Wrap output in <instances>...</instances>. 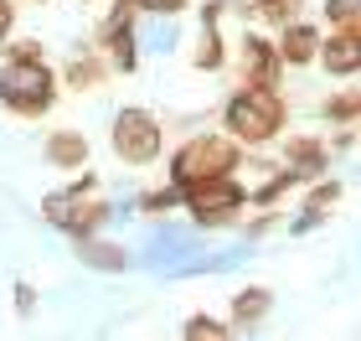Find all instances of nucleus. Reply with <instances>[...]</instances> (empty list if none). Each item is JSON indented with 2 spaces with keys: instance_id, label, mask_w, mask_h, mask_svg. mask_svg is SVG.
<instances>
[{
  "instance_id": "obj_1",
  "label": "nucleus",
  "mask_w": 361,
  "mask_h": 341,
  "mask_svg": "<svg viewBox=\"0 0 361 341\" xmlns=\"http://www.w3.org/2000/svg\"><path fill=\"white\" fill-rule=\"evenodd\" d=\"M289 119V99L279 83H238L222 104V135H233L248 150H264L284 135Z\"/></svg>"
},
{
  "instance_id": "obj_2",
  "label": "nucleus",
  "mask_w": 361,
  "mask_h": 341,
  "mask_svg": "<svg viewBox=\"0 0 361 341\" xmlns=\"http://www.w3.org/2000/svg\"><path fill=\"white\" fill-rule=\"evenodd\" d=\"M57 73L47 62H0V109L16 119H42L57 104Z\"/></svg>"
},
{
  "instance_id": "obj_3",
  "label": "nucleus",
  "mask_w": 361,
  "mask_h": 341,
  "mask_svg": "<svg viewBox=\"0 0 361 341\" xmlns=\"http://www.w3.org/2000/svg\"><path fill=\"white\" fill-rule=\"evenodd\" d=\"M180 207L191 213V222L202 233H222V227H238L243 213H248V186L233 176H212V181H196V186H180Z\"/></svg>"
},
{
  "instance_id": "obj_4",
  "label": "nucleus",
  "mask_w": 361,
  "mask_h": 341,
  "mask_svg": "<svg viewBox=\"0 0 361 341\" xmlns=\"http://www.w3.org/2000/svg\"><path fill=\"white\" fill-rule=\"evenodd\" d=\"M243 166V145L233 135H191L180 150L171 155V181L176 186H196V181H212V176H233Z\"/></svg>"
},
{
  "instance_id": "obj_5",
  "label": "nucleus",
  "mask_w": 361,
  "mask_h": 341,
  "mask_svg": "<svg viewBox=\"0 0 361 341\" xmlns=\"http://www.w3.org/2000/svg\"><path fill=\"white\" fill-rule=\"evenodd\" d=\"M109 145H114V155H119L124 166H155V160L166 155V124H160L150 109L129 104V109L114 114Z\"/></svg>"
},
{
  "instance_id": "obj_6",
  "label": "nucleus",
  "mask_w": 361,
  "mask_h": 341,
  "mask_svg": "<svg viewBox=\"0 0 361 341\" xmlns=\"http://www.w3.org/2000/svg\"><path fill=\"white\" fill-rule=\"evenodd\" d=\"M233 73H238V83H279V78H284V62L274 52V37L243 31L238 47H233Z\"/></svg>"
},
{
  "instance_id": "obj_7",
  "label": "nucleus",
  "mask_w": 361,
  "mask_h": 341,
  "mask_svg": "<svg viewBox=\"0 0 361 341\" xmlns=\"http://www.w3.org/2000/svg\"><path fill=\"white\" fill-rule=\"evenodd\" d=\"M315 62L325 68V78H356L361 73V26H331V37L320 31V47H315Z\"/></svg>"
},
{
  "instance_id": "obj_8",
  "label": "nucleus",
  "mask_w": 361,
  "mask_h": 341,
  "mask_svg": "<svg viewBox=\"0 0 361 341\" xmlns=\"http://www.w3.org/2000/svg\"><path fill=\"white\" fill-rule=\"evenodd\" d=\"M93 52H104L114 73H135V68H140L135 21H124V16H104V26L93 31Z\"/></svg>"
},
{
  "instance_id": "obj_9",
  "label": "nucleus",
  "mask_w": 361,
  "mask_h": 341,
  "mask_svg": "<svg viewBox=\"0 0 361 341\" xmlns=\"http://www.w3.org/2000/svg\"><path fill=\"white\" fill-rule=\"evenodd\" d=\"M315 47H320V26L315 21H284L279 26V37H274V52L284 68H315Z\"/></svg>"
},
{
  "instance_id": "obj_10",
  "label": "nucleus",
  "mask_w": 361,
  "mask_h": 341,
  "mask_svg": "<svg viewBox=\"0 0 361 341\" xmlns=\"http://www.w3.org/2000/svg\"><path fill=\"white\" fill-rule=\"evenodd\" d=\"M114 78L109 68V57L104 52H93V47H83V52H73L68 62H62V73H57V83L68 88V93H98Z\"/></svg>"
},
{
  "instance_id": "obj_11",
  "label": "nucleus",
  "mask_w": 361,
  "mask_h": 341,
  "mask_svg": "<svg viewBox=\"0 0 361 341\" xmlns=\"http://www.w3.org/2000/svg\"><path fill=\"white\" fill-rule=\"evenodd\" d=\"M279 140H284V155H279V160H284L289 171H300L305 181L325 176V166L336 160V155H331V145H325L320 135H279Z\"/></svg>"
},
{
  "instance_id": "obj_12",
  "label": "nucleus",
  "mask_w": 361,
  "mask_h": 341,
  "mask_svg": "<svg viewBox=\"0 0 361 341\" xmlns=\"http://www.w3.org/2000/svg\"><path fill=\"white\" fill-rule=\"evenodd\" d=\"M42 160L52 171H83L93 160V145H88L83 129H52V135L42 140Z\"/></svg>"
},
{
  "instance_id": "obj_13",
  "label": "nucleus",
  "mask_w": 361,
  "mask_h": 341,
  "mask_svg": "<svg viewBox=\"0 0 361 341\" xmlns=\"http://www.w3.org/2000/svg\"><path fill=\"white\" fill-rule=\"evenodd\" d=\"M269 316H274V289H264V285H243L233 295V305H227V326H233V336L238 331H258Z\"/></svg>"
},
{
  "instance_id": "obj_14",
  "label": "nucleus",
  "mask_w": 361,
  "mask_h": 341,
  "mask_svg": "<svg viewBox=\"0 0 361 341\" xmlns=\"http://www.w3.org/2000/svg\"><path fill=\"white\" fill-rule=\"evenodd\" d=\"M109 222H114V207L98 197V191H88V197H68V222H62L68 238H93V233H104Z\"/></svg>"
},
{
  "instance_id": "obj_15",
  "label": "nucleus",
  "mask_w": 361,
  "mask_h": 341,
  "mask_svg": "<svg viewBox=\"0 0 361 341\" xmlns=\"http://www.w3.org/2000/svg\"><path fill=\"white\" fill-rule=\"evenodd\" d=\"M341 197H346V186H341V181H331V176H325V181H315V186L305 191V213L289 222V233H310V227H320L325 217L336 213Z\"/></svg>"
},
{
  "instance_id": "obj_16",
  "label": "nucleus",
  "mask_w": 361,
  "mask_h": 341,
  "mask_svg": "<svg viewBox=\"0 0 361 341\" xmlns=\"http://www.w3.org/2000/svg\"><path fill=\"white\" fill-rule=\"evenodd\" d=\"M73 253H78V264H83V269H98V274H119V269L129 264V253L119 249V243H109L104 233L73 238Z\"/></svg>"
},
{
  "instance_id": "obj_17",
  "label": "nucleus",
  "mask_w": 361,
  "mask_h": 341,
  "mask_svg": "<svg viewBox=\"0 0 361 341\" xmlns=\"http://www.w3.org/2000/svg\"><path fill=\"white\" fill-rule=\"evenodd\" d=\"M320 119L325 124H356L361 119V93H356V78H346L336 93L320 99Z\"/></svg>"
},
{
  "instance_id": "obj_18",
  "label": "nucleus",
  "mask_w": 361,
  "mask_h": 341,
  "mask_svg": "<svg viewBox=\"0 0 361 341\" xmlns=\"http://www.w3.org/2000/svg\"><path fill=\"white\" fill-rule=\"evenodd\" d=\"M253 6V21H264V26H284V21H300L305 16V0H248Z\"/></svg>"
},
{
  "instance_id": "obj_19",
  "label": "nucleus",
  "mask_w": 361,
  "mask_h": 341,
  "mask_svg": "<svg viewBox=\"0 0 361 341\" xmlns=\"http://www.w3.org/2000/svg\"><path fill=\"white\" fill-rule=\"evenodd\" d=\"M180 336H186V341H227V336H233V326L217 321V316H207V311H196V316H186Z\"/></svg>"
},
{
  "instance_id": "obj_20",
  "label": "nucleus",
  "mask_w": 361,
  "mask_h": 341,
  "mask_svg": "<svg viewBox=\"0 0 361 341\" xmlns=\"http://www.w3.org/2000/svg\"><path fill=\"white\" fill-rule=\"evenodd\" d=\"M180 207V186L171 181V186H155V191H145L140 197V213L145 217H166V213H176Z\"/></svg>"
},
{
  "instance_id": "obj_21",
  "label": "nucleus",
  "mask_w": 361,
  "mask_h": 341,
  "mask_svg": "<svg viewBox=\"0 0 361 341\" xmlns=\"http://www.w3.org/2000/svg\"><path fill=\"white\" fill-rule=\"evenodd\" d=\"M320 21L325 26H361V0H325Z\"/></svg>"
},
{
  "instance_id": "obj_22",
  "label": "nucleus",
  "mask_w": 361,
  "mask_h": 341,
  "mask_svg": "<svg viewBox=\"0 0 361 341\" xmlns=\"http://www.w3.org/2000/svg\"><path fill=\"white\" fill-rule=\"evenodd\" d=\"M0 47H6V62H47V47L37 37H11Z\"/></svg>"
},
{
  "instance_id": "obj_23",
  "label": "nucleus",
  "mask_w": 361,
  "mask_h": 341,
  "mask_svg": "<svg viewBox=\"0 0 361 341\" xmlns=\"http://www.w3.org/2000/svg\"><path fill=\"white\" fill-rule=\"evenodd\" d=\"M42 217L62 233V222H68V191H47L42 197Z\"/></svg>"
},
{
  "instance_id": "obj_24",
  "label": "nucleus",
  "mask_w": 361,
  "mask_h": 341,
  "mask_svg": "<svg viewBox=\"0 0 361 341\" xmlns=\"http://www.w3.org/2000/svg\"><path fill=\"white\" fill-rule=\"evenodd\" d=\"M16 316H21V321L37 316V289H31V285H16Z\"/></svg>"
},
{
  "instance_id": "obj_25",
  "label": "nucleus",
  "mask_w": 361,
  "mask_h": 341,
  "mask_svg": "<svg viewBox=\"0 0 361 341\" xmlns=\"http://www.w3.org/2000/svg\"><path fill=\"white\" fill-rule=\"evenodd\" d=\"M191 11V0H145V16H180Z\"/></svg>"
},
{
  "instance_id": "obj_26",
  "label": "nucleus",
  "mask_w": 361,
  "mask_h": 341,
  "mask_svg": "<svg viewBox=\"0 0 361 341\" xmlns=\"http://www.w3.org/2000/svg\"><path fill=\"white\" fill-rule=\"evenodd\" d=\"M274 222H279V213H274V207H264V213H258V217H253L248 227H243V233H248V238H264Z\"/></svg>"
},
{
  "instance_id": "obj_27",
  "label": "nucleus",
  "mask_w": 361,
  "mask_h": 341,
  "mask_svg": "<svg viewBox=\"0 0 361 341\" xmlns=\"http://www.w3.org/2000/svg\"><path fill=\"white\" fill-rule=\"evenodd\" d=\"M16 37V0H0V42Z\"/></svg>"
},
{
  "instance_id": "obj_28",
  "label": "nucleus",
  "mask_w": 361,
  "mask_h": 341,
  "mask_svg": "<svg viewBox=\"0 0 361 341\" xmlns=\"http://www.w3.org/2000/svg\"><path fill=\"white\" fill-rule=\"evenodd\" d=\"M16 6H21V0H16ZM26 6H47V0H26Z\"/></svg>"
}]
</instances>
